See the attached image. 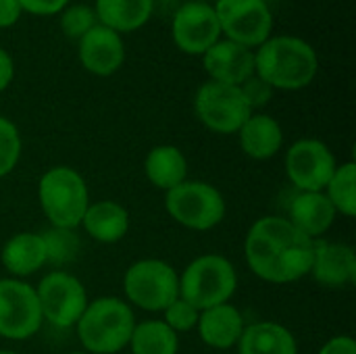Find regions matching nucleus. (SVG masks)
I'll return each instance as SVG.
<instances>
[{
    "instance_id": "obj_36",
    "label": "nucleus",
    "mask_w": 356,
    "mask_h": 354,
    "mask_svg": "<svg viewBox=\"0 0 356 354\" xmlns=\"http://www.w3.org/2000/svg\"><path fill=\"white\" fill-rule=\"evenodd\" d=\"M71 354H88V353H71Z\"/></svg>"
},
{
    "instance_id": "obj_29",
    "label": "nucleus",
    "mask_w": 356,
    "mask_h": 354,
    "mask_svg": "<svg viewBox=\"0 0 356 354\" xmlns=\"http://www.w3.org/2000/svg\"><path fill=\"white\" fill-rule=\"evenodd\" d=\"M19 156H21L19 129L10 119L0 117V177L8 175L15 169Z\"/></svg>"
},
{
    "instance_id": "obj_15",
    "label": "nucleus",
    "mask_w": 356,
    "mask_h": 354,
    "mask_svg": "<svg viewBox=\"0 0 356 354\" xmlns=\"http://www.w3.org/2000/svg\"><path fill=\"white\" fill-rule=\"evenodd\" d=\"M202 67L211 81L242 86L254 75V50L221 38L202 54Z\"/></svg>"
},
{
    "instance_id": "obj_7",
    "label": "nucleus",
    "mask_w": 356,
    "mask_h": 354,
    "mask_svg": "<svg viewBox=\"0 0 356 354\" xmlns=\"http://www.w3.org/2000/svg\"><path fill=\"white\" fill-rule=\"evenodd\" d=\"M123 290L127 300L136 307L159 313L179 298V277L169 263L144 259L125 271Z\"/></svg>"
},
{
    "instance_id": "obj_30",
    "label": "nucleus",
    "mask_w": 356,
    "mask_h": 354,
    "mask_svg": "<svg viewBox=\"0 0 356 354\" xmlns=\"http://www.w3.org/2000/svg\"><path fill=\"white\" fill-rule=\"evenodd\" d=\"M163 315H165L163 321L177 334V332H190V330H194L196 323H198L200 311L194 309V307H192L190 303H186L184 298H177V300H173V303L163 311Z\"/></svg>"
},
{
    "instance_id": "obj_32",
    "label": "nucleus",
    "mask_w": 356,
    "mask_h": 354,
    "mask_svg": "<svg viewBox=\"0 0 356 354\" xmlns=\"http://www.w3.org/2000/svg\"><path fill=\"white\" fill-rule=\"evenodd\" d=\"M23 13L35 17H52L69 6V0H17Z\"/></svg>"
},
{
    "instance_id": "obj_1",
    "label": "nucleus",
    "mask_w": 356,
    "mask_h": 354,
    "mask_svg": "<svg viewBox=\"0 0 356 354\" xmlns=\"http://www.w3.org/2000/svg\"><path fill=\"white\" fill-rule=\"evenodd\" d=\"M315 240L298 232L286 217L259 219L244 244L254 275L273 284L298 282L311 273Z\"/></svg>"
},
{
    "instance_id": "obj_16",
    "label": "nucleus",
    "mask_w": 356,
    "mask_h": 354,
    "mask_svg": "<svg viewBox=\"0 0 356 354\" xmlns=\"http://www.w3.org/2000/svg\"><path fill=\"white\" fill-rule=\"evenodd\" d=\"M313 277L327 288H346L356 282V257L353 246L315 240Z\"/></svg>"
},
{
    "instance_id": "obj_9",
    "label": "nucleus",
    "mask_w": 356,
    "mask_h": 354,
    "mask_svg": "<svg viewBox=\"0 0 356 354\" xmlns=\"http://www.w3.org/2000/svg\"><path fill=\"white\" fill-rule=\"evenodd\" d=\"M194 108L200 123L217 134H238L252 115L240 86H227L211 79L198 88Z\"/></svg>"
},
{
    "instance_id": "obj_12",
    "label": "nucleus",
    "mask_w": 356,
    "mask_h": 354,
    "mask_svg": "<svg viewBox=\"0 0 356 354\" xmlns=\"http://www.w3.org/2000/svg\"><path fill=\"white\" fill-rule=\"evenodd\" d=\"M338 163L321 140H298L286 154V173L298 192H323Z\"/></svg>"
},
{
    "instance_id": "obj_5",
    "label": "nucleus",
    "mask_w": 356,
    "mask_h": 354,
    "mask_svg": "<svg viewBox=\"0 0 356 354\" xmlns=\"http://www.w3.org/2000/svg\"><path fill=\"white\" fill-rule=\"evenodd\" d=\"M238 288L234 265L219 255H204L194 259L179 277V298L198 311L229 303Z\"/></svg>"
},
{
    "instance_id": "obj_24",
    "label": "nucleus",
    "mask_w": 356,
    "mask_h": 354,
    "mask_svg": "<svg viewBox=\"0 0 356 354\" xmlns=\"http://www.w3.org/2000/svg\"><path fill=\"white\" fill-rule=\"evenodd\" d=\"M146 175L152 186L161 190H171L188 179V161L177 146H156L146 156Z\"/></svg>"
},
{
    "instance_id": "obj_17",
    "label": "nucleus",
    "mask_w": 356,
    "mask_h": 354,
    "mask_svg": "<svg viewBox=\"0 0 356 354\" xmlns=\"http://www.w3.org/2000/svg\"><path fill=\"white\" fill-rule=\"evenodd\" d=\"M336 215L338 213L325 192H298L288 207V221L313 240L334 225Z\"/></svg>"
},
{
    "instance_id": "obj_34",
    "label": "nucleus",
    "mask_w": 356,
    "mask_h": 354,
    "mask_svg": "<svg viewBox=\"0 0 356 354\" xmlns=\"http://www.w3.org/2000/svg\"><path fill=\"white\" fill-rule=\"evenodd\" d=\"M319 354H356V342L350 336H336L319 351Z\"/></svg>"
},
{
    "instance_id": "obj_19",
    "label": "nucleus",
    "mask_w": 356,
    "mask_h": 354,
    "mask_svg": "<svg viewBox=\"0 0 356 354\" xmlns=\"http://www.w3.org/2000/svg\"><path fill=\"white\" fill-rule=\"evenodd\" d=\"M240 146L254 161L275 156L284 144V131L277 119L265 113H252L240 127Z\"/></svg>"
},
{
    "instance_id": "obj_25",
    "label": "nucleus",
    "mask_w": 356,
    "mask_h": 354,
    "mask_svg": "<svg viewBox=\"0 0 356 354\" xmlns=\"http://www.w3.org/2000/svg\"><path fill=\"white\" fill-rule=\"evenodd\" d=\"M129 346L134 354H177L179 340L165 321L152 319L136 323Z\"/></svg>"
},
{
    "instance_id": "obj_37",
    "label": "nucleus",
    "mask_w": 356,
    "mask_h": 354,
    "mask_svg": "<svg viewBox=\"0 0 356 354\" xmlns=\"http://www.w3.org/2000/svg\"><path fill=\"white\" fill-rule=\"evenodd\" d=\"M0 354H17V353H0Z\"/></svg>"
},
{
    "instance_id": "obj_33",
    "label": "nucleus",
    "mask_w": 356,
    "mask_h": 354,
    "mask_svg": "<svg viewBox=\"0 0 356 354\" xmlns=\"http://www.w3.org/2000/svg\"><path fill=\"white\" fill-rule=\"evenodd\" d=\"M23 10L17 0H0V29L13 27L21 19Z\"/></svg>"
},
{
    "instance_id": "obj_14",
    "label": "nucleus",
    "mask_w": 356,
    "mask_h": 354,
    "mask_svg": "<svg viewBox=\"0 0 356 354\" xmlns=\"http://www.w3.org/2000/svg\"><path fill=\"white\" fill-rule=\"evenodd\" d=\"M77 54L88 73L108 77L121 69L125 61V44L121 33L98 23L77 42Z\"/></svg>"
},
{
    "instance_id": "obj_8",
    "label": "nucleus",
    "mask_w": 356,
    "mask_h": 354,
    "mask_svg": "<svg viewBox=\"0 0 356 354\" xmlns=\"http://www.w3.org/2000/svg\"><path fill=\"white\" fill-rule=\"evenodd\" d=\"M213 8L225 40L257 50L271 38L273 13L267 0H217Z\"/></svg>"
},
{
    "instance_id": "obj_3",
    "label": "nucleus",
    "mask_w": 356,
    "mask_h": 354,
    "mask_svg": "<svg viewBox=\"0 0 356 354\" xmlns=\"http://www.w3.org/2000/svg\"><path fill=\"white\" fill-rule=\"evenodd\" d=\"M75 328L86 353L115 354L129 344L136 317L129 305L121 298L102 296L88 303Z\"/></svg>"
},
{
    "instance_id": "obj_21",
    "label": "nucleus",
    "mask_w": 356,
    "mask_h": 354,
    "mask_svg": "<svg viewBox=\"0 0 356 354\" xmlns=\"http://www.w3.org/2000/svg\"><path fill=\"white\" fill-rule=\"evenodd\" d=\"M240 354H298L292 332L273 321H259L244 328L238 340Z\"/></svg>"
},
{
    "instance_id": "obj_23",
    "label": "nucleus",
    "mask_w": 356,
    "mask_h": 354,
    "mask_svg": "<svg viewBox=\"0 0 356 354\" xmlns=\"http://www.w3.org/2000/svg\"><path fill=\"white\" fill-rule=\"evenodd\" d=\"M2 265L8 273L25 277L46 265V246L40 234H15L2 248Z\"/></svg>"
},
{
    "instance_id": "obj_18",
    "label": "nucleus",
    "mask_w": 356,
    "mask_h": 354,
    "mask_svg": "<svg viewBox=\"0 0 356 354\" xmlns=\"http://www.w3.org/2000/svg\"><path fill=\"white\" fill-rule=\"evenodd\" d=\"M196 328H198L200 340L207 346L227 351L238 344L244 332V317L234 305L223 303L207 311H200Z\"/></svg>"
},
{
    "instance_id": "obj_22",
    "label": "nucleus",
    "mask_w": 356,
    "mask_h": 354,
    "mask_svg": "<svg viewBox=\"0 0 356 354\" xmlns=\"http://www.w3.org/2000/svg\"><path fill=\"white\" fill-rule=\"evenodd\" d=\"M81 225L96 242L115 244L129 230V213L115 200H100L88 207Z\"/></svg>"
},
{
    "instance_id": "obj_6",
    "label": "nucleus",
    "mask_w": 356,
    "mask_h": 354,
    "mask_svg": "<svg viewBox=\"0 0 356 354\" xmlns=\"http://www.w3.org/2000/svg\"><path fill=\"white\" fill-rule=\"evenodd\" d=\"M165 209L179 225L196 232L213 230L225 217L223 194L207 182L192 179L167 190Z\"/></svg>"
},
{
    "instance_id": "obj_27",
    "label": "nucleus",
    "mask_w": 356,
    "mask_h": 354,
    "mask_svg": "<svg viewBox=\"0 0 356 354\" xmlns=\"http://www.w3.org/2000/svg\"><path fill=\"white\" fill-rule=\"evenodd\" d=\"M44 246H46V263L63 267L77 259L81 250V242L75 234V230L65 227H50L42 234Z\"/></svg>"
},
{
    "instance_id": "obj_28",
    "label": "nucleus",
    "mask_w": 356,
    "mask_h": 354,
    "mask_svg": "<svg viewBox=\"0 0 356 354\" xmlns=\"http://www.w3.org/2000/svg\"><path fill=\"white\" fill-rule=\"evenodd\" d=\"M94 25H98V17L94 6L88 4H69L60 13V29L69 40H81Z\"/></svg>"
},
{
    "instance_id": "obj_35",
    "label": "nucleus",
    "mask_w": 356,
    "mask_h": 354,
    "mask_svg": "<svg viewBox=\"0 0 356 354\" xmlns=\"http://www.w3.org/2000/svg\"><path fill=\"white\" fill-rule=\"evenodd\" d=\"M13 77H15V63H13V56H10L4 48H0V92H4V90L10 86Z\"/></svg>"
},
{
    "instance_id": "obj_11",
    "label": "nucleus",
    "mask_w": 356,
    "mask_h": 354,
    "mask_svg": "<svg viewBox=\"0 0 356 354\" xmlns=\"http://www.w3.org/2000/svg\"><path fill=\"white\" fill-rule=\"evenodd\" d=\"M35 288L19 280H0V336L27 340L42 325Z\"/></svg>"
},
{
    "instance_id": "obj_20",
    "label": "nucleus",
    "mask_w": 356,
    "mask_h": 354,
    "mask_svg": "<svg viewBox=\"0 0 356 354\" xmlns=\"http://www.w3.org/2000/svg\"><path fill=\"white\" fill-rule=\"evenodd\" d=\"M152 10L154 0H96L94 4L98 23L117 33H131L144 27Z\"/></svg>"
},
{
    "instance_id": "obj_10",
    "label": "nucleus",
    "mask_w": 356,
    "mask_h": 354,
    "mask_svg": "<svg viewBox=\"0 0 356 354\" xmlns=\"http://www.w3.org/2000/svg\"><path fill=\"white\" fill-rule=\"evenodd\" d=\"M42 319L56 328H73L88 307L83 284L67 271H50L35 288Z\"/></svg>"
},
{
    "instance_id": "obj_2",
    "label": "nucleus",
    "mask_w": 356,
    "mask_h": 354,
    "mask_svg": "<svg viewBox=\"0 0 356 354\" xmlns=\"http://www.w3.org/2000/svg\"><path fill=\"white\" fill-rule=\"evenodd\" d=\"M317 71L315 48L298 35H271L254 50V75L273 90H302Z\"/></svg>"
},
{
    "instance_id": "obj_13",
    "label": "nucleus",
    "mask_w": 356,
    "mask_h": 354,
    "mask_svg": "<svg viewBox=\"0 0 356 354\" xmlns=\"http://www.w3.org/2000/svg\"><path fill=\"white\" fill-rule=\"evenodd\" d=\"M171 38L181 52L202 56L221 40V27L213 4L192 0L179 6L171 21Z\"/></svg>"
},
{
    "instance_id": "obj_31",
    "label": "nucleus",
    "mask_w": 356,
    "mask_h": 354,
    "mask_svg": "<svg viewBox=\"0 0 356 354\" xmlns=\"http://www.w3.org/2000/svg\"><path fill=\"white\" fill-rule=\"evenodd\" d=\"M240 90H242L246 102L250 104L252 113H254L257 108L265 106V104L273 98V92H275V90H273L267 81H263L259 75L248 77V79L240 86Z\"/></svg>"
},
{
    "instance_id": "obj_26",
    "label": "nucleus",
    "mask_w": 356,
    "mask_h": 354,
    "mask_svg": "<svg viewBox=\"0 0 356 354\" xmlns=\"http://www.w3.org/2000/svg\"><path fill=\"white\" fill-rule=\"evenodd\" d=\"M325 196L334 204L336 213H342L344 217L356 215V163L348 161L340 167H336L330 184L325 186Z\"/></svg>"
},
{
    "instance_id": "obj_4",
    "label": "nucleus",
    "mask_w": 356,
    "mask_h": 354,
    "mask_svg": "<svg viewBox=\"0 0 356 354\" xmlns=\"http://www.w3.org/2000/svg\"><path fill=\"white\" fill-rule=\"evenodd\" d=\"M40 207L50 219L52 227L75 230L90 207L88 186L83 177L71 167L48 169L38 186Z\"/></svg>"
}]
</instances>
